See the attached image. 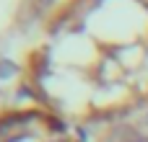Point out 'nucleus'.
Returning a JSON list of instances; mask_svg holds the SVG:
<instances>
[{
	"instance_id": "obj_3",
	"label": "nucleus",
	"mask_w": 148,
	"mask_h": 142,
	"mask_svg": "<svg viewBox=\"0 0 148 142\" xmlns=\"http://www.w3.org/2000/svg\"><path fill=\"white\" fill-rule=\"evenodd\" d=\"M0 142H81L73 124L42 106L0 111Z\"/></svg>"
},
{
	"instance_id": "obj_1",
	"label": "nucleus",
	"mask_w": 148,
	"mask_h": 142,
	"mask_svg": "<svg viewBox=\"0 0 148 142\" xmlns=\"http://www.w3.org/2000/svg\"><path fill=\"white\" fill-rule=\"evenodd\" d=\"M26 88L68 124L127 116L148 103V0H60L44 13Z\"/></svg>"
},
{
	"instance_id": "obj_4",
	"label": "nucleus",
	"mask_w": 148,
	"mask_h": 142,
	"mask_svg": "<svg viewBox=\"0 0 148 142\" xmlns=\"http://www.w3.org/2000/svg\"><path fill=\"white\" fill-rule=\"evenodd\" d=\"M107 142H148V132H120L109 135Z\"/></svg>"
},
{
	"instance_id": "obj_2",
	"label": "nucleus",
	"mask_w": 148,
	"mask_h": 142,
	"mask_svg": "<svg viewBox=\"0 0 148 142\" xmlns=\"http://www.w3.org/2000/svg\"><path fill=\"white\" fill-rule=\"evenodd\" d=\"M39 5L42 0H0V67L13 57L21 72H26L29 54L44 21V16H39Z\"/></svg>"
}]
</instances>
